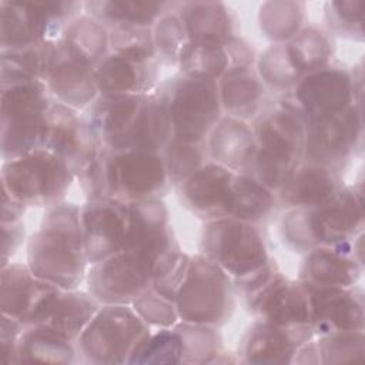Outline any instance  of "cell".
Here are the masks:
<instances>
[{
  "label": "cell",
  "instance_id": "7402d4cb",
  "mask_svg": "<svg viewBox=\"0 0 365 365\" xmlns=\"http://www.w3.org/2000/svg\"><path fill=\"white\" fill-rule=\"evenodd\" d=\"M88 262L96 264L125 247V202L103 197L87 200L80 210Z\"/></svg>",
  "mask_w": 365,
  "mask_h": 365
},
{
  "label": "cell",
  "instance_id": "4dcf8cb0",
  "mask_svg": "<svg viewBox=\"0 0 365 365\" xmlns=\"http://www.w3.org/2000/svg\"><path fill=\"white\" fill-rule=\"evenodd\" d=\"M188 40L227 44L237 37V20L222 1H185L174 4Z\"/></svg>",
  "mask_w": 365,
  "mask_h": 365
},
{
  "label": "cell",
  "instance_id": "6da1fadb",
  "mask_svg": "<svg viewBox=\"0 0 365 365\" xmlns=\"http://www.w3.org/2000/svg\"><path fill=\"white\" fill-rule=\"evenodd\" d=\"M103 150L161 153L173 137L168 115L154 93L100 94L86 110Z\"/></svg>",
  "mask_w": 365,
  "mask_h": 365
},
{
  "label": "cell",
  "instance_id": "c3c4849f",
  "mask_svg": "<svg viewBox=\"0 0 365 365\" xmlns=\"http://www.w3.org/2000/svg\"><path fill=\"white\" fill-rule=\"evenodd\" d=\"M130 305L148 327L171 328L180 321L175 302L153 287L141 292Z\"/></svg>",
  "mask_w": 365,
  "mask_h": 365
},
{
  "label": "cell",
  "instance_id": "cb8c5ba5",
  "mask_svg": "<svg viewBox=\"0 0 365 365\" xmlns=\"http://www.w3.org/2000/svg\"><path fill=\"white\" fill-rule=\"evenodd\" d=\"M96 81L100 94H150L154 93L158 80L155 60L134 58L117 53H108L96 66Z\"/></svg>",
  "mask_w": 365,
  "mask_h": 365
},
{
  "label": "cell",
  "instance_id": "681fc988",
  "mask_svg": "<svg viewBox=\"0 0 365 365\" xmlns=\"http://www.w3.org/2000/svg\"><path fill=\"white\" fill-rule=\"evenodd\" d=\"M281 237L284 244L294 252L307 254L317 248L314 234L311 230L309 210L307 208H287L281 218Z\"/></svg>",
  "mask_w": 365,
  "mask_h": 365
},
{
  "label": "cell",
  "instance_id": "2e32d148",
  "mask_svg": "<svg viewBox=\"0 0 365 365\" xmlns=\"http://www.w3.org/2000/svg\"><path fill=\"white\" fill-rule=\"evenodd\" d=\"M125 220L127 238L124 248L147 257L154 265V272L163 261L181 250L171 227L168 208L163 200L125 202Z\"/></svg>",
  "mask_w": 365,
  "mask_h": 365
},
{
  "label": "cell",
  "instance_id": "5b68a950",
  "mask_svg": "<svg viewBox=\"0 0 365 365\" xmlns=\"http://www.w3.org/2000/svg\"><path fill=\"white\" fill-rule=\"evenodd\" d=\"M154 96L168 115L173 137L180 140L207 143L222 117L217 81L178 73L160 81Z\"/></svg>",
  "mask_w": 365,
  "mask_h": 365
},
{
  "label": "cell",
  "instance_id": "83f0119b",
  "mask_svg": "<svg viewBox=\"0 0 365 365\" xmlns=\"http://www.w3.org/2000/svg\"><path fill=\"white\" fill-rule=\"evenodd\" d=\"M362 272L364 264L355 257L332 247H317L305 254L298 279L314 287L351 288Z\"/></svg>",
  "mask_w": 365,
  "mask_h": 365
},
{
  "label": "cell",
  "instance_id": "db71d44e",
  "mask_svg": "<svg viewBox=\"0 0 365 365\" xmlns=\"http://www.w3.org/2000/svg\"><path fill=\"white\" fill-rule=\"evenodd\" d=\"M24 222L23 220L1 224V267L10 262V258L16 254L24 241Z\"/></svg>",
  "mask_w": 365,
  "mask_h": 365
},
{
  "label": "cell",
  "instance_id": "44dd1931",
  "mask_svg": "<svg viewBox=\"0 0 365 365\" xmlns=\"http://www.w3.org/2000/svg\"><path fill=\"white\" fill-rule=\"evenodd\" d=\"M305 287L309 304V325L315 336L365 328V304L361 289L308 284Z\"/></svg>",
  "mask_w": 365,
  "mask_h": 365
},
{
  "label": "cell",
  "instance_id": "60d3db41",
  "mask_svg": "<svg viewBox=\"0 0 365 365\" xmlns=\"http://www.w3.org/2000/svg\"><path fill=\"white\" fill-rule=\"evenodd\" d=\"M255 70L265 88L282 94L291 91L304 77L295 67L285 43L269 46L257 58Z\"/></svg>",
  "mask_w": 365,
  "mask_h": 365
},
{
  "label": "cell",
  "instance_id": "b9f144b4",
  "mask_svg": "<svg viewBox=\"0 0 365 365\" xmlns=\"http://www.w3.org/2000/svg\"><path fill=\"white\" fill-rule=\"evenodd\" d=\"M161 155L173 185H178L210 161L207 143H192L171 137Z\"/></svg>",
  "mask_w": 365,
  "mask_h": 365
},
{
  "label": "cell",
  "instance_id": "4fadbf2b",
  "mask_svg": "<svg viewBox=\"0 0 365 365\" xmlns=\"http://www.w3.org/2000/svg\"><path fill=\"white\" fill-rule=\"evenodd\" d=\"M361 106L305 123L304 161L339 171L362 147Z\"/></svg>",
  "mask_w": 365,
  "mask_h": 365
},
{
  "label": "cell",
  "instance_id": "52a82bcc",
  "mask_svg": "<svg viewBox=\"0 0 365 365\" xmlns=\"http://www.w3.org/2000/svg\"><path fill=\"white\" fill-rule=\"evenodd\" d=\"M74 180L68 165L46 148L4 160L1 165V190L26 207L63 202Z\"/></svg>",
  "mask_w": 365,
  "mask_h": 365
},
{
  "label": "cell",
  "instance_id": "e575fe53",
  "mask_svg": "<svg viewBox=\"0 0 365 365\" xmlns=\"http://www.w3.org/2000/svg\"><path fill=\"white\" fill-rule=\"evenodd\" d=\"M74 342L46 325L26 327L19 341V364H73Z\"/></svg>",
  "mask_w": 365,
  "mask_h": 365
},
{
  "label": "cell",
  "instance_id": "8fae6325",
  "mask_svg": "<svg viewBox=\"0 0 365 365\" xmlns=\"http://www.w3.org/2000/svg\"><path fill=\"white\" fill-rule=\"evenodd\" d=\"M279 103L305 123L361 106V77L334 66L305 74Z\"/></svg>",
  "mask_w": 365,
  "mask_h": 365
},
{
  "label": "cell",
  "instance_id": "7dc6e473",
  "mask_svg": "<svg viewBox=\"0 0 365 365\" xmlns=\"http://www.w3.org/2000/svg\"><path fill=\"white\" fill-rule=\"evenodd\" d=\"M108 43L111 53L143 60L157 58L153 27L108 29Z\"/></svg>",
  "mask_w": 365,
  "mask_h": 365
},
{
  "label": "cell",
  "instance_id": "74e56055",
  "mask_svg": "<svg viewBox=\"0 0 365 365\" xmlns=\"http://www.w3.org/2000/svg\"><path fill=\"white\" fill-rule=\"evenodd\" d=\"M305 4L301 1H265L258 11L262 36L274 44L287 43L304 27Z\"/></svg>",
  "mask_w": 365,
  "mask_h": 365
},
{
  "label": "cell",
  "instance_id": "bcb514c9",
  "mask_svg": "<svg viewBox=\"0 0 365 365\" xmlns=\"http://www.w3.org/2000/svg\"><path fill=\"white\" fill-rule=\"evenodd\" d=\"M153 37L157 57H161L168 64H177L184 44L188 41V36L174 4L153 26Z\"/></svg>",
  "mask_w": 365,
  "mask_h": 365
},
{
  "label": "cell",
  "instance_id": "9a60e30c",
  "mask_svg": "<svg viewBox=\"0 0 365 365\" xmlns=\"http://www.w3.org/2000/svg\"><path fill=\"white\" fill-rule=\"evenodd\" d=\"M311 230L317 247L341 250L362 262L364 205L361 191L344 185L321 207L309 210ZM364 264V262H362Z\"/></svg>",
  "mask_w": 365,
  "mask_h": 365
},
{
  "label": "cell",
  "instance_id": "1f68e13d",
  "mask_svg": "<svg viewBox=\"0 0 365 365\" xmlns=\"http://www.w3.org/2000/svg\"><path fill=\"white\" fill-rule=\"evenodd\" d=\"M173 6L168 1L151 0H91L84 1V13L98 20L107 29L153 27Z\"/></svg>",
  "mask_w": 365,
  "mask_h": 365
},
{
  "label": "cell",
  "instance_id": "f5cc1de1",
  "mask_svg": "<svg viewBox=\"0 0 365 365\" xmlns=\"http://www.w3.org/2000/svg\"><path fill=\"white\" fill-rule=\"evenodd\" d=\"M26 327L1 314L0 321V356L6 364H19V341Z\"/></svg>",
  "mask_w": 365,
  "mask_h": 365
},
{
  "label": "cell",
  "instance_id": "7c38bea8",
  "mask_svg": "<svg viewBox=\"0 0 365 365\" xmlns=\"http://www.w3.org/2000/svg\"><path fill=\"white\" fill-rule=\"evenodd\" d=\"M107 197L124 202L163 200L171 181L161 153L153 151H107Z\"/></svg>",
  "mask_w": 365,
  "mask_h": 365
},
{
  "label": "cell",
  "instance_id": "3957f363",
  "mask_svg": "<svg viewBox=\"0 0 365 365\" xmlns=\"http://www.w3.org/2000/svg\"><path fill=\"white\" fill-rule=\"evenodd\" d=\"M251 127L257 154L247 175L277 192L304 161L305 121L278 101L264 106Z\"/></svg>",
  "mask_w": 365,
  "mask_h": 365
},
{
  "label": "cell",
  "instance_id": "f546056e",
  "mask_svg": "<svg viewBox=\"0 0 365 365\" xmlns=\"http://www.w3.org/2000/svg\"><path fill=\"white\" fill-rule=\"evenodd\" d=\"M100 307L101 304L88 291L58 288L50 298L37 325H46L67 339L77 342Z\"/></svg>",
  "mask_w": 365,
  "mask_h": 365
},
{
  "label": "cell",
  "instance_id": "ee69618b",
  "mask_svg": "<svg viewBox=\"0 0 365 365\" xmlns=\"http://www.w3.org/2000/svg\"><path fill=\"white\" fill-rule=\"evenodd\" d=\"M315 338L321 364H351L364 359V329L336 331Z\"/></svg>",
  "mask_w": 365,
  "mask_h": 365
},
{
  "label": "cell",
  "instance_id": "7bdbcfd3",
  "mask_svg": "<svg viewBox=\"0 0 365 365\" xmlns=\"http://www.w3.org/2000/svg\"><path fill=\"white\" fill-rule=\"evenodd\" d=\"M182 342L174 327L151 332L134 351L128 364H181Z\"/></svg>",
  "mask_w": 365,
  "mask_h": 365
},
{
  "label": "cell",
  "instance_id": "ab89813d",
  "mask_svg": "<svg viewBox=\"0 0 365 365\" xmlns=\"http://www.w3.org/2000/svg\"><path fill=\"white\" fill-rule=\"evenodd\" d=\"M174 328L182 342V364H215L224 352L217 327L178 321Z\"/></svg>",
  "mask_w": 365,
  "mask_h": 365
},
{
  "label": "cell",
  "instance_id": "f1b7e54d",
  "mask_svg": "<svg viewBox=\"0 0 365 365\" xmlns=\"http://www.w3.org/2000/svg\"><path fill=\"white\" fill-rule=\"evenodd\" d=\"M217 84L224 115L248 121L264 107L267 88L254 66L230 67Z\"/></svg>",
  "mask_w": 365,
  "mask_h": 365
},
{
  "label": "cell",
  "instance_id": "836d02e7",
  "mask_svg": "<svg viewBox=\"0 0 365 365\" xmlns=\"http://www.w3.org/2000/svg\"><path fill=\"white\" fill-rule=\"evenodd\" d=\"M58 43L71 57L91 67L110 53L108 29L84 11L64 27Z\"/></svg>",
  "mask_w": 365,
  "mask_h": 365
},
{
  "label": "cell",
  "instance_id": "d6986e66",
  "mask_svg": "<svg viewBox=\"0 0 365 365\" xmlns=\"http://www.w3.org/2000/svg\"><path fill=\"white\" fill-rule=\"evenodd\" d=\"M245 301L258 319L284 328L311 327L305 284L299 279H289L281 271L262 288L245 297Z\"/></svg>",
  "mask_w": 365,
  "mask_h": 365
},
{
  "label": "cell",
  "instance_id": "30bf717a",
  "mask_svg": "<svg viewBox=\"0 0 365 365\" xmlns=\"http://www.w3.org/2000/svg\"><path fill=\"white\" fill-rule=\"evenodd\" d=\"M84 10L78 1H0L1 50L58 40L64 27Z\"/></svg>",
  "mask_w": 365,
  "mask_h": 365
},
{
  "label": "cell",
  "instance_id": "8992f818",
  "mask_svg": "<svg viewBox=\"0 0 365 365\" xmlns=\"http://www.w3.org/2000/svg\"><path fill=\"white\" fill-rule=\"evenodd\" d=\"M175 307L180 321L218 328L230 321L235 308L232 278L205 255H190Z\"/></svg>",
  "mask_w": 365,
  "mask_h": 365
},
{
  "label": "cell",
  "instance_id": "603a6c76",
  "mask_svg": "<svg viewBox=\"0 0 365 365\" xmlns=\"http://www.w3.org/2000/svg\"><path fill=\"white\" fill-rule=\"evenodd\" d=\"M314 336L311 327L284 328L257 318L241 338L238 356L255 365L292 364L297 349Z\"/></svg>",
  "mask_w": 365,
  "mask_h": 365
},
{
  "label": "cell",
  "instance_id": "d4e9b609",
  "mask_svg": "<svg viewBox=\"0 0 365 365\" xmlns=\"http://www.w3.org/2000/svg\"><path fill=\"white\" fill-rule=\"evenodd\" d=\"M46 84L58 103L74 110H87L100 96L96 67L71 57L57 41V56L46 78Z\"/></svg>",
  "mask_w": 365,
  "mask_h": 365
},
{
  "label": "cell",
  "instance_id": "11a10c76",
  "mask_svg": "<svg viewBox=\"0 0 365 365\" xmlns=\"http://www.w3.org/2000/svg\"><path fill=\"white\" fill-rule=\"evenodd\" d=\"M26 205L10 197L1 190V224H10L20 221L24 214Z\"/></svg>",
  "mask_w": 365,
  "mask_h": 365
},
{
  "label": "cell",
  "instance_id": "816d5d0a",
  "mask_svg": "<svg viewBox=\"0 0 365 365\" xmlns=\"http://www.w3.org/2000/svg\"><path fill=\"white\" fill-rule=\"evenodd\" d=\"M81 191L87 200L107 197V174H106V155L104 150L81 171L76 174Z\"/></svg>",
  "mask_w": 365,
  "mask_h": 365
},
{
  "label": "cell",
  "instance_id": "484cf974",
  "mask_svg": "<svg viewBox=\"0 0 365 365\" xmlns=\"http://www.w3.org/2000/svg\"><path fill=\"white\" fill-rule=\"evenodd\" d=\"M342 187L338 171L302 161L277 191V200L287 208L312 210L332 200Z\"/></svg>",
  "mask_w": 365,
  "mask_h": 365
},
{
  "label": "cell",
  "instance_id": "d6a6232c",
  "mask_svg": "<svg viewBox=\"0 0 365 365\" xmlns=\"http://www.w3.org/2000/svg\"><path fill=\"white\" fill-rule=\"evenodd\" d=\"M58 40H43L36 44L0 51V83L46 78L57 56Z\"/></svg>",
  "mask_w": 365,
  "mask_h": 365
},
{
  "label": "cell",
  "instance_id": "d590c367",
  "mask_svg": "<svg viewBox=\"0 0 365 365\" xmlns=\"http://www.w3.org/2000/svg\"><path fill=\"white\" fill-rule=\"evenodd\" d=\"M181 74L218 81L231 67L225 44L188 40L177 60Z\"/></svg>",
  "mask_w": 365,
  "mask_h": 365
},
{
  "label": "cell",
  "instance_id": "f6af8a7d",
  "mask_svg": "<svg viewBox=\"0 0 365 365\" xmlns=\"http://www.w3.org/2000/svg\"><path fill=\"white\" fill-rule=\"evenodd\" d=\"M364 7L362 0L327 1L324 4V16L328 29L342 38L362 41Z\"/></svg>",
  "mask_w": 365,
  "mask_h": 365
},
{
  "label": "cell",
  "instance_id": "ac0fdd59",
  "mask_svg": "<svg viewBox=\"0 0 365 365\" xmlns=\"http://www.w3.org/2000/svg\"><path fill=\"white\" fill-rule=\"evenodd\" d=\"M235 174L210 160L178 184L181 202L205 222L231 217L235 204Z\"/></svg>",
  "mask_w": 365,
  "mask_h": 365
},
{
  "label": "cell",
  "instance_id": "ffe728a7",
  "mask_svg": "<svg viewBox=\"0 0 365 365\" xmlns=\"http://www.w3.org/2000/svg\"><path fill=\"white\" fill-rule=\"evenodd\" d=\"M58 288L36 277L27 264L9 262L0 269L1 314L24 327L37 325Z\"/></svg>",
  "mask_w": 365,
  "mask_h": 365
},
{
  "label": "cell",
  "instance_id": "8d00e7d4",
  "mask_svg": "<svg viewBox=\"0 0 365 365\" xmlns=\"http://www.w3.org/2000/svg\"><path fill=\"white\" fill-rule=\"evenodd\" d=\"M235 204L231 217L259 225L277 207V192L247 174H235Z\"/></svg>",
  "mask_w": 365,
  "mask_h": 365
},
{
  "label": "cell",
  "instance_id": "ba28073f",
  "mask_svg": "<svg viewBox=\"0 0 365 365\" xmlns=\"http://www.w3.org/2000/svg\"><path fill=\"white\" fill-rule=\"evenodd\" d=\"M150 327L127 304L101 305L77 339L78 352L91 364H128Z\"/></svg>",
  "mask_w": 365,
  "mask_h": 365
},
{
  "label": "cell",
  "instance_id": "9c48e42d",
  "mask_svg": "<svg viewBox=\"0 0 365 365\" xmlns=\"http://www.w3.org/2000/svg\"><path fill=\"white\" fill-rule=\"evenodd\" d=\"M200 247L201 254L232 279L257 271L271 259L258 225L234 217L207 221L201 231Z\"/></svg>",
  "mask_w": 365,
  "mask_h": 365
},
{
  "label": "cell",
  "instance_id": "5bb4252c",
  "mask_svg": "<svg viewBox=\"0 0 365 365\" xmlns=\"http://www.w3.org/2000/svg\"><path fill=\"white\" fill-rule=\"evenodd\" d=\"M154 265L143 254L121 250L91 264L86 282L87 291L101 304L130 305L153 284Z\"/></svg>",
  "mask_w": 365,
  "mask_h": 365
},
{
  "label": "cell",
  "instance_id": "7a4b0ae2",
  "mask_svg": "<svg viewBox=\"0 0 365 365\" xmlns=\"http://www.w3.org/2000/svg\"><path fill=\"white\" fill-rule=\"evenodd\" d=\"M80 210L64 201L47 208L27 241V267L36 277L57 288H78L90 268Z\"/></svg>",
  "mask_w": 365,
  "mask_h": 365
},
{
  "label": "cell",
  "instance_id": "f907efd6",
  "mask_svg": "<svg viewBox=\"0 0 365 365\" xmlns=\"http://www.w3.org/2000/svg\"><path fill=\"white\" fill-rule=\"evenodd\" d=\"M190 265V255L184 251H177L165 261H163L153 277L151 287L161 295L175 302V295L182 284Z\"/></svg>",
  "mask_w": 365,
  "mask_h": 365
},
{
  "label": "cell",
  "instance_id": "f35d334b",
  "mask_svg": "<svg viewBox=\"0 0 365 365\" xmlns=\"http://www.w3.org/2000/svg\"><path fill=\"white\" fill-rule=\"evenodd\" d=\"M288 53L302 76L329 66L334 53L332 41L327 33L315 27H304L285 43Z\"/></svg>",
  "mask_w": 365,
  "mask_h": 365
},
{
  "label": "cell",
  "instance_id": "4316f807",
  "mask_svg": "<svg viewBox=\"0 0 365 365\" xmlns=\"http://www.w3.org/2000/svg\"><path fill=\"white\" fill-rule=\"evenodd\" d=\"M211 161L237 173L247 174L257 154V140L248 121L222 115L207 138Z\"/></svg>",
  "mask_w": 365,
  "mask_h": 365
},
{
  "label": "cell",
  "instance_id": "e0dca14e",
  "mask_svg": "<svg viewBox=\"0 0 365 365\" xmlns=\"http://www.w3.org/2000/svg\"><path fill=\"white\" fill-rule=\"evenodd\" d=\"M44 148L63 160L74 177L103 151L101 143L86 115L58 101H54L48 110Z\"/></svg>",
  "mask_w": 365,
  "mask_h": 365
},
{
  "label": "cell",
  "instance_id": "277c9868",
  "mask_svg": "<svg viewBox=\"0 0 365 365\" xmlns=\"http://www.w3.org/2000/svg\"><path fill=\"white\" fill-rule=\"evenodd\" d=\"M41 80L1 84V157L11 160L46 147L48 110L54 100Z\"/></svg>",
  "mask_w": 365,
  "mask_h": 365
}]
</instances>
